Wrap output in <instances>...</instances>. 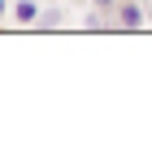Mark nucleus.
Returning a JSON list of instances; mask_svg holds the SVG:
<instances>
[{"label": "nucleus", "instance_id": "obj_2", "mask_svg": "<svg viewBox=\"0 0 152 152\" xmlns=\"http://www.w3.org/2000/svg\"><path fill=\"white\" fill-rule=\"evenodd\" d=\"M39 13H44V9H39V0H18L13 18H18L22 26H35V22H39Z\"/></svg>", "mask_w": 152, "mask_h": 152}, {"label": "nucleus", "instance_id": "obj_8", "mask_svg": "<svg viewBox=\"0 0 152 152\" xmlns=\"http://www.w3.org/2000/svg\"><path fill=\"white\" fill-rule=\"evenodd\" d=\"M39 4H44V0H39Z\"/></svg>", "mask_w": 152, "mask_h": 152}, {"label": "nucleus", "instance_id": "obj_5", "mask_svg": "<svg viewBox=\"0 0 152 152\" xmlns=\"http://www.w3.org/2000/svg\"><path fill=\"white\" fill-rule=\"evenodd\" d=\"M4 9H9V0H0V18H4Z\"/></svg>", "mask_w": 152, "mask_h": 152}, {"label": "nucleus", "instance_id": "obj_6", "mask_svg": "<svg viewBox=\"0 0 152 152\" xmlns=\"http://www.w3.org/2000/svg\"><path fill=\"white\" fill-rule=\"evenodd\" d=\"M143 9H148V18H152V0H143Z\"/></svg>", "mask_w": 152, "mask_h": 152}, {"label": "nucleus", "instance_id": "obj_4", "mask_svg": "<svg viewBox=\"0 0 152 152\" xmlns=\"http://www.w3.org/2000/svg\"><path fill=\"white\" fill-rule=\"evenodd\" d=\"M91 4H96V9H109V13L117 9V0H91Z\"/></svg>", "mask_w": 152, "mask_h": 152}, {"label": "nucleus", "instance_id": "obj_7", "mask_svg": "<svg viewBox=\"0 0 152 152\" xmlns=\"http://www.w3.org/2000/svg\"><path fill=\"white\" fill-rule=\"evenodd\" d=\"M74 4H91V0H74Z\"/></svg>", "mask_w": 152, "mask_h": 152}, {"label": "nucleus", "instance_id": "obj_1", "mask_svg": "<svg viewBox=\"0 0 152 152\" xmlns=\"http://www.w3.org/2000/svg\"><path fill=\"white\" fill-rule=\"evenodd\" d=\"M113 18H117V26H126V31H139V26L148 22V9H143V0H117Z\"/></svg>", "mask_w": 152, "mask_h": 152}, {"label": "nucleus", "instance_id": "obj_3", "mask_svg": "<svg viewBox=\"0 0 152 152\" xmlns=\"http://www.w3.org/2000/svg\"><path fill=\"white\" fill-rule=\"evenodd\" d=\"M61 22H65V13H61L57 4H48V9L39 13V22H35V26H44V31H52V26H61Z\"/></svg>", "mask_w": 152, "mask_h": 152}]
</instances>
